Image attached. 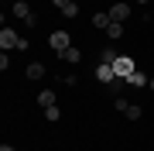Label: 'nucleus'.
<instances>
[{"mask_svg": "<svg viewBox=\"0 0 154 151\" xmlns=\"http://www.w3.org/2000/svg\"><path fill=\"white\" fill-rule=\"evenodd\" d=\"M11 11H14V17H21L24 24H38V17L31 14V4H28V0H17V4L11 7Z\"/></svg>", "mask_w": 154, "mask_h": 151, "instance_id": "f257e3e1", "label": "nucleus"}, {"mask_svg": "<svg viewBox=\"0 0 154 151\" xmlns=\"http://www.w3.org/2000/svg\"><path fill=\"white\" fill-rule=\"evenodd\" d=\"M106 14H110V21H120V24H123L127 17H130V4H127V0H116V4H113Z\"/></svg>", "mask_w": 154, "mask_h": 151, "instance_id": "f03ea898", "label": "nucleus"}, {"mask_svg": "<svg viewBox=\"0 0 154 151\" xmlns=\"http://www.w3.org/2000/svg\"><path fill=\"white\" fill-rule=\"evenodd\" d=\"M48 41H51V48H55L58 55H62V52H65V48L72 45V38H69V31H51V34H48Z\"/></svg>", "mask_w": 154, "mask_h": 151, "instance_id": "7ed1b4c3", "label": "nucleus"}, {"mask_svg": "<svg viewBox=\"0 0 154 151\" xmlns=\"http://www.w3.org/2000/svg\"><path fill=\"white\" fill-rule=\"evenodd\" d=\"M96 79H99L103 86H110V83H116L120 76H116V69H113V65H103V62H99V65H96Z\"/></svg>", "mask_w": 154, "mask_h": 151, "instance_id": "20e7f679", "label": "nucleus"}, {"mask_svg": "<svg viewBox=\"0 0 154 151\" xmlns=\"http://www.w3.org/2000/svg\"><path fill=\"white\" fill-rule=\"evenodd\" d=\"M113 69H116V76H120V79H127V76H130V72H134V69H137V65H134V58L120 55V58L113 62Z\"/></svg>", "mask_w": 154, "mask_h": 151, "instance_id": "39448f33", "label": "nucleus"}, {"mask_svg": "<svg viewBox=\"0 0 154 151\" xmlns=\"http://www.w3.org/2000/svg\"><path fill=\"white\" fill-rule=\"evenodd\" d=\"M0 45H4V48H17V45H21V38H17L11 28H4V31H0Z\"/></svg>", "mask_w": 154, "mask_h": 151, "instance_id": "423d86ee", "label": "nucleus"}, {"mask_svg": "<svg viewBox=\"0 0 154 151\" xmlns=\"http://www.w3.org/2000/svg\"><path fill=\"white\" fill-rule=\"evenodd\" d=\"M123 83H127V86H147V83H151V79H147V76H144V72H140V69H134V72H130V76H127V79H123Z\"/></svg>", "mask_w": 154, "mask_h": 151, "instance_id": "0eeeda50", "label": "nucleus"}, {"mask_svg": "<svg viewBox=\"0 0 154 151\" xmlns=\"http://www.w3.org/2000/svg\"><path fill=\"white\" fill-rule=\"evenodd\" d=\"M24 76H28V79H45V62H31Z\"/></svg>", "mask_w": 154, "mask_h": 151, "instance_id": "6e6552de", "label": "nucleus"}, {"mask_svg": "<svg viewBox=\"0 0 154 151\" xmlns=\"http://www.w3.org/2000/svg\"><path fill=\"white\" fill-rule=\"evenodd\" d=\"M110 24H113V21H110V14H106V11L93 14V28H103V31H106V28H110Z\"/></svg>", "mask_w": 154, "mask_h": 151, "instance_id": "1a4fd4ad", "label": "nucleus"}, {"mask_svg": "<svg viewBox=\"0 0 154 151\" xmlns=\"http://www.w3.org/2000/svg\"><path fill=\"white\" fill-rule=\"evenodd\" d=\"M58 58H65V62H69V65H75V62H79V58H82V52H79V48H72V45H69V48H65V52H62V55H58Z\"/></svg>", "mask_w": 154, "mask_h": 151, "instance_id": "9d476101", "label": "nucleus"}, {"mask_svg": "<svg viewBox=\"0 0 154 151\" xmlns=\"http://www.w3.org/2000/svg\"><path fill=\"white\" fill-rule=\"evenodd\" d=\"M38 106H41V110H45V106H55V93H51V90H41L38 93Z\"/></svg>", "mask_w": 154, "mask_h": 151, "instance_id": "9b49d317", "label": "nucleus"}, {"mask_svg": "<svg viewBox=\"0 0 154 151\" xmlns=\"http://www.w3.org/2000/svg\"><path fill=\"white\" fill-rule=\"evenodd\" d=\"M123 117H127V120H140V117H144V110H140L137 103H130V106L123 110Z\"/></svg>", "mask_w": 154, "mask_h": 151, "instance_id": "f8f14e48", "label": "nucleus"}, {"mask_svg": "<svg viewBox=\"0 0 154 151\" xmlns=\"http://www.w3.org/2000/svg\"><path fill=\"white\" fill-rule=\"evenodd\" d=\"M116 58H120V55H116L113 48H103V52H99V62H103V65H113Z\"/></svg>", "mask_w": 154, "mask_h": 151, "instance_id": "ddd939ff", "label": "nucleus"}, {"mask_svg": "<svg viewBox=\"0 0 154 151\" xmlns=\"http://www.w3.org/2000/svg\"><path fill=\"white\" fill-rule=\"evenodd\" d=\"M106 34H110L113 41H116V38H123V24H120V21H113L110 28H106Z\"/></svg>", "mask_w": 154, "mask_h": 151, "instance_id": "4468645a", "label": "nucleus"}, {"mask_svg": "<svg viewBox=\"0 0 154 151\" xmlns=\"http://www.w3.org/2000/svg\"><path fill=\"white\" fill-rule=\"evenodd\" d=\"M62 117V110H58V106H45V120H51V124H55Z\"/></svg>", "mask_w": 154, "mask_h": 151, "instance_id": "2eb2a0df", "label": "nucleus"}, {"mask_svg": "<svg viewBox=\"0 0 154 151\" xmlns=\"http://www.w3.org/2000/svg\"><path fill=\"white\" fill-rule=\"evenodd\" d=\"M62 14H65V17H75V14H79V4H75V0H72L69 7H62Z\"/></svg>", "mask_w": 154, "mask_h": 151, "instance_id": "dca6fc26", "label": "nucleus"}, {"mask_svg": "<svg viewBox=\"0 0 154 151\" xmlns=\"http://www.w3.org/2000/svg\"><path fill=\"white\" fill-rule=\"evenodd\" d=\"M113 106H116V110H120V113H123V110H127V106H130V100H123V96H113Z\"/></svg>", "mask_w": 154, "mask_h": 151, "instance_id": "f3484780", "label": "nucleus"}, {"mask_svg": "<svg viewBox=\"0 0 154 151\" xmlns=\"http://www.w3.org/2000/svg\"><path fill=\"white\" fill-rule=\"evenodd\" d=\"M51 4H55V7H58V11H62V7H69V4H72V0H51Z\"/></svg>", "mask_w": 154, "mask_h": 151, "instance_id": "a211bd4d", "label": "nucleus"}, {"mask_svg": "<svg viewBox=\"0 0 154 151\" xmlns=\"http://www.w3.org/2000/svg\"><path fill=\"white\" fill-rule=\"evenodd\" d=\"M0 151H17V148H11V144H4V148H0Z\"/></svg>", "mask_w": 154, "mask_h": 151, "instance_id": "6ab92c4d", "label": "nucleus"}, {"mask_svg": "<svg viewBox=\"0 0 154 151\" xmlns=\"http://www.w3.org/2000/svg\"><path fill=\"white\" fill-rule=\"evenodd\" d=\"M147 86H151V90H154V76H151V83H147Z\"/></svg>", "mask_w": 154, "mask_h": 151, "instance_id": "aec40b11", "label": "nucleus"}, {"mask_svg": "<svg viewBox=\"0 0 154 151\" xmlns=\"http://www.w3.org/2000/svg\"><path fill=\"white\" fill-rule=\"evenodd\" d=\"M137 4H147V0H137Z\"/></svg>", "mask_w": 154, "mask_h": 151, "instance_id": "412c9836", "label": "nucleus"}, {"mask_svg": "<svg viewBox=\"0 0 154 151\" xmlns=\"http://www.w3.org/2000/svg\"><path fill=\"white\" fill-rule=\"evenodd\" d=\"M21 151H24V148H21Z\"/></svg>", "mask_w": 154, "mask_h": 151, "instance_id": "4be33fe9", "label": "nucleus"}]
</instances>
